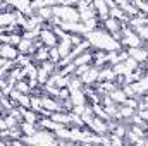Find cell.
I'll return each mask as SVG.
<instances>
[{"label": "cell", "instance_id": "10", "mask_svg": "<svg viewBox=\"0 0 148 146\" xmlns=\"http://www.w3.org/2000/svg\"><path fill=\"white\" fill-rule=\"evenodd\" d=\"M57 48H59L60 59H62V57H66V55H69V52L73 50V43H71V35H69L67 38H62V40H59V43H57Z\"/></svg>", "mask_w": 148, "mask_h": 146}, {"label": "cell", "instance_id": "22", "mask_svg": "<svg viewBox=\"0 0 148 146\" xmlns=\"http://www.w3.org/2000/svg\"><path fill=\"white\" fill-rule=\"evenodd\" d=\"M134 31L138 33V36L141 38L143 41H148V26H147V24H143V26H138Z\"/></svg>", "mask_w": 148, "mask_h": 146}, {"label": "cell", "instance_id": "23", "mask_svg": "<svg viewBox=\"0 0 148 146\" xmlns=\"http://www.w3.org/2000/svg\"><path fill=\"white\" fill-rule=\"evenodd\" d=\"M90 67H91V64H83V65H76V67H74V76L81 77V76L86 72V71H88Z\"/></svg>", "mask_w": 148, "mask_h": 146}, {"label": "cell", "instance_id": "24", "mask_svg": "<svg viewBox=\"0 0 148 146\" xmlns=\"http://www.w3.org/2000/svg\"><path fill=\"white\" fill-rule=\"evenodd\" d=\"M84 108H86V105H73L71 112H73V113H77V115H83Z\"/></svg>", "mask_w": 148, "mask_h": 146}, {"label": "cell", "instance_id": "29", "mask_svg": "<svg viewBox=\"0 0 148 146\" xmlns=\"http://www.w3.org/2000/svg\"><path fill=\"white\" fill-rule=\"evenodd\" d=\"M0 2H3V0H0Z\"/></svg>", "mask_w": 148, "mask_h": 146}, {"label": "cell", "instance_id": "14", "mask_svg": "<svg viewBox=\"0 0 148 146\" xmlns=\"http://www.w3.org/2000/svg\"><path fill=\"white\" fill-rule=\"evenodd\" d=\"M109 95H110V98L114 100V102H115V103H117V105L124 103V100L127 98V95L124 93V89H122L121 86H119V88H115V89H112V91L109 93Z\"/></svg>", "mask_w": 148, "mask_h": 146}, {"label": "cell", "instance_id": "11", "mask_svg": "<svg viewBox=\"0 0 148 146\" xmlns=\"http://www.w3.org/2000/svg\"><path fill=\"white\" fill-rule=\"evenodd\" d=\"M109 16L114 17V19H117V21H121L122 23V26H126L127 24V21H129V17H127V14L119 7V5H115V7H112L110 10H109Z\"/></svg>", "mask_w": 148, "mask_h": 146}, {"label": "cell", "instance_id": "4", "mask_svg": "<svg viewBox=\"0 0 148 146\" xmlns=\"http://www.w3.org/2000/svg\"><path fill=\"white\" fill-rule=\"evenodd\" d=\"M41 105H43V108L48 110V112H59V110H64L60 100H57L55 96L45 95V93L41 95Z\"/></svg>", "mask_w": 148, "mask_h": 146}, {"label": "cell", "instance_id": "1", "mask_svg": "<svg viewBox=\"0 0 148 146\" xmlns=\"http://www.w3.org/2000/svg\"><path fill=\"white\" fill-rule=\"evenodd\" d=\"M84 38L88 40V43H90V46H91L93 50L119 52L121 48H124V46L121 45V41L115 40V38L112 36L107 29H103L102 26H98V28L93 29V31H88V33L84 35Z\"/></svg>", "mask_w": 148, "mask_h": 146}, {"label": "cell", "instance_id": "15", "mask_svg": "<svg viewBox=\"0 0 148 146\" xmlns=\"http://www.w3.org/2000/svg\"><path fill=\"white\" fill-rule=\"evenodd\" d=\"M19 127H21V131H23V134H24V136H33V134L36 132L38 129H40V127H38L36 124L26 122V120H23V122L19 124Z\"/></svg>", "mask_w": 148, "mask_h": 146}, {"label": "cell", "instance_id": "16", "mask_svg": "<svg viewBox=\"0 0 148 146\" xmlns=\"http://www.w3.org/2000/svg\"><path fill=\"white\" fill-rule=\"evenodd\" d=\"M36 14L47 23V21H50L53 17V7H41V9L36 10Z\"/></svg>", "mask_w": 148, "mask_h": 146}, {"label": "cell", "instance_id": "7", "mask_svg": "<svg viewBox=\"0 0 148 146\" xmlns=\"http://www.w3.org/2000/svg\"><path fill=\"white\" fill-rule=\"evenodd\" d=\"M91 3H93V7L97 10V17L100 19V23L105 21L109 17V10H110L109 5H107V2L105 0H91Z\"/></svg>", "mask_w": 148, "mask_h": 146}, {"label": "cell", "instance_id": "5", "mask_svg": "<svg viewBox=\"0 0 148 146\" xmlns=\"http://www.w3.org/2000/svg\"><path fill=\"white\" fill-rule=\"evenodd\" d=\"M98 74H100V69H98V67H95V65L91 64V67L83 74V76H81L83 84H84V86H95V84L98 83Z\"/></svg>", "mask_w": 148, "mask_h": 146}, {"label": "cell", "instance_id": "3", "mask_svg": "<svg viewBox=\"0 0 148 146\" xmlns=\"http://www.w3.org/2000/svg\"><path fill=\"white\" fill-rule=\"evenodd\" d=\"M53 16L60 17L62 21H71V23L81 21L77 9L73 7V5H55V7H53Z\"/></svg>", "mask_w": 148, "mask_h": 146}, {"label": "cell", "instance_id": "27", "mask_svg": "<svg viewBox=\"0 0 148 146\" xmlns=\"http://www.w3.org/2000/svg\"><path fill=\"white\" fill-rule=\"evenodd\" d=\"M2 96H3V91H2V88H0V98H2Z\"/></svg>", "mask_w": 148, "mask_h": 146}, {"label": "cell", "instance_id": "25", "mask_svg": "<svg viewBox=\"0 0 148 146\" xmlns=\"http://www.w3.org/2000/svg\"><path fill=\"white\" fill-rule=\"evenodd\" d=\"M79 2L81 0H59V5H73V7H76Z\"/></svg>", "mask_w": 148, "mask_h": 146}, {"label": "cell", "instance_id": "21", "mask_svg": "<svg viewBox=\"0 0 148 146\" xmlns=\"http://www.w3.org/2000/svg\"><path fill=\"white\" fill-rule=\"evenodd\" d=\"M48 77H50V74L47 72V71H45L43 67H40V65H38V74H36V79H38V83H40V84L43 86V84H45V83L48 81Z\"/></svg>", "mask_w": 148, "mask_h": 146}, {"label": "cell", "instance_id": "17", "mask_svg": "<svg viewBox=\"0 0 148 146\" xmlns=\"http://www.w3.org/2000/svg\"><path fill=\"white\" fill-rule=\"evenodd\" d=\"M14 88L19 89L21 93H29V95H31V86H29L28 79H19V81H16V86H14Z\"/></svg>", "mask_w": 148, "mask_h": 146}, {"label": "cell", "instance_id": "18", "mask_svg": "<svg viewBox=\"0 0 148 146\" xmlns=\"http://www.w3.org/2000/svg\"><path fill=\"white\" fill-rule=\"evenodd\" d=\"M112 71L115 72V76H126V74L129 72L124 62H117V64H114V65H112Z\"/></svg>", "mask_w": 148, "mask_h": 146}, {"label": "cell", "instance_id": "28", "mask_svg": "<svg viewBox=\"0 0 148 146\" xmlns=\"http://www.w3.org/2000/svg\"><path fill=\"white\" fill-rule=\"evenodd\" d=\"M0 79H2V76H0Z\"/></svg>", "mask_w": 148, "mask_h": 146}, {"label": "cell", "instance_id": "9", "mask_svg": "<svg viewBox=\"0 0 148 146\" xmlns=\"http://www.w3.org/2000/svg\"><path fill=\"white\" fill-rule=\"evenodd\" d=\"M93 65L102 69L109 65V52L105 50H93Z\"/></svg>", "mask_w": 148, "mask_h": 146}, {"label": "cell", "instance_id": "8", "mask_svg": "<svg viewBox=\"0 0 148 146\" xmlns=\"http://www.w3.org/2000/svg\"><path fill=\"white\" fill-rule=\"evenodd\" d=\"M19 55V50L16 45H10V43H2L0 46V57H5L9 60H16Z\"/></svg>", "mask_w": 148, "mask_h": 146}, {"label": "cell", "instance_id": "13", "mask_svg": "<svg viewBox=\"0 0 148 146\" xmlns=\"http://www.w3.org/2000/svg\"><path fill=\"white\" fill-rule=\"evenodd\" d=\"M43 60H48V46H40L36 52L33 53V62L35 64H40V62H43Z\"/></svg>", "mask_w": 148, "mask_h": 146}, {"label": "cell", "instance_id": "2", "mask_svg": "<svg viewBox=\"0 0 148 146\" xmlns=\"http://www.w3.org/2000/svg\"><path fill=\"white\" fill-rule=\"evenodd\" d=\"M121 45L124 46V48H131V46H141L143 45V40L138 36V33L133 29V28H129L127 24L126 26H122V31H121Z\"/></svg>", "mask_w": 148, "mask_h": 146}, {"label": "cell", "instance_id": "12", "mask_svg": "<svg viewBox=\"0 0 148 146\" xmlns=\"http://www.w3.org/2000/svg\"><path fill=\"white\" fill-rule=\"evenodd\" d=\"M71 102H73V105H88V98H86L83 88L71 91Z\"/></svg>", "mask_w": 148, "mask_h": 146}, {"label": "cell", "instance_id": "26", "mask_svg": "<svg viewBox=\"0 0 148 146\" xmlns=\"http://www.w3.org/2000/svg\"><path fill=\"white\" fill-rule=\"evenodd\" d=\"M136 112H138V113H140V115L145 119V122L148 124V110H136Z\"/></svg>", "mask_w": 148, "mask_h": 146}, {"label": "cell", "instance_id": "19", "mask_svg": "<svg viewBox=\"0 0 148 146\" xmlns=\"http://www.w3.org/2000/svg\"><path fill=\"white\" fill-rule=\"evenodd\" d=\"M133 5L141 12V14H147L148 16V0H131Z\"/></svg>", "mask_w": 148, "mask_h": 146}, {"label": "cell", "instance_id": "6", "mask_svg": "<svg viewBox=\"0 0 148 146\" xmlns=\"http://www.w3.org/2000/svg\"><path fill=\"white\" fill-rule=\"evenodd\" d=\"M126 50H127V55L133 57L138 64L148 62V52L143 48V45H141V46H131V48H126Z\"/></svg>", "mask_w": 148, "mask_h": 146}, {"label": "cell", "instance_id": "20", "mask_svg": "<svg viewBox=\"0 0 148 146\" xmlns=\"http://www.w3.org/2000/svg\"><path fill=\"white\" fill-rule=\"evenodd\" d=\"M48 60L59 64V60H60V53H59V48H57V46H50V48H48Z\"/></svg>", "mask_w": 148, "mask_h": 146}]
</instances>
